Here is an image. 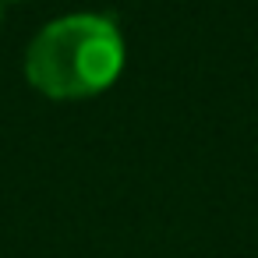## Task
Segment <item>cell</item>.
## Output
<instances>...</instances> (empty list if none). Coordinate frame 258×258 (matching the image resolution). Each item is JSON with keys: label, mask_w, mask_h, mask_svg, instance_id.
I'll use <instances>...</instances> for the list:
<instances>
[{"label": "cell", "mask_w": 258, "mask_h": 258, "mask_svg": "<svg viewBox=\"0 0 258 258\" xmlns=\"http://www.w3.org/2000/svg\"><path fill=\"white\" fill-rule=\"evenodd\" d=\"M124 68V36L113 18L64 15L50 22L25 53L29 82L57 99H78L106 89Z\"/></svg>", "instance_id": "obj_1"}]
</instances>
